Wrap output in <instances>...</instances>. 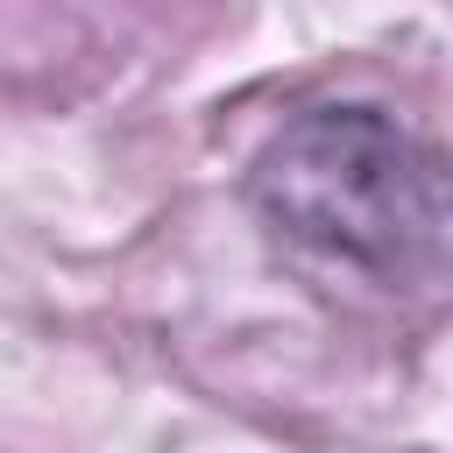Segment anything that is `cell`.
Wrapping results in <instances>:
<instances>
[{
  "label": "cell",
  "mask_w": 453,
  "mask_h": 453,
  "mask_svg": "<svg viewBox=\"0 0 453 453\" xmlns=\"http://www.w3.org/2000/svg\"><path fill=\"white\" fill-rule=\"evenodd\" d=\"M262 241L333 304L425 319L453 304V149L375 99L297 106L241 170Z\"/></svg>",
  "instance_id": "cell-1"
}]
</instances>
